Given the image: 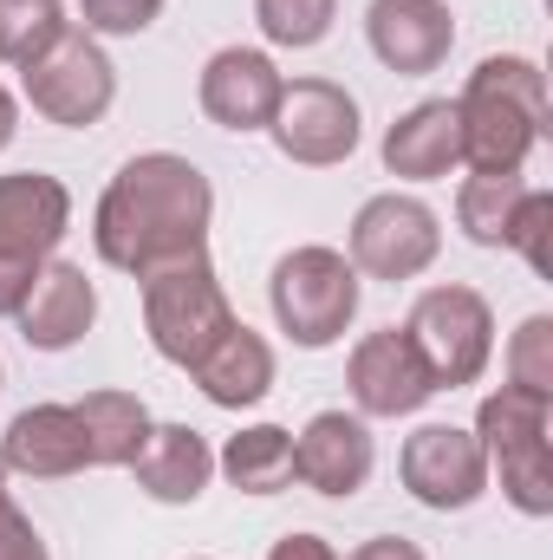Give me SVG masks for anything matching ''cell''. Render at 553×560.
<instances>
[{"mask_svg": "<svg viewBox=\"0 0 553 560\" xmlns=\"http://www.w3.org/2000/svg\"><path fill=\"white\" fill-rule=\"evenodd\" d=\"M66 33V0H0V66H33Z\"/></svg>", "mask_w": 553, "mask_h": 560, "instance_id": "cell-24", "label": "cell"}, {"mask_svg": "<svg viewBox=\"0 0 553 560\" xmlns=\"http://www.w3.org/2000/svg\"><path fill=\"white\" fill-rule=\"evenodd\" d=\"M404 339L416 346V359L430 365L436 392H462L489 372L495 359V313L475 287H423L404 319Z\"/></svg>", "mask_w": 553, "mask_h": 560, "instance_id": "cell-6", "label": "cell"}, {"mask_svg": "<svg viewBox=\"0 0 553 560\" xmlns=\"http://www.w3.org/2000/svg\"><path fill=\"white\" fill-rule=\"evenodd\" d=\"M398 476L423 509L436 515H456V509H475L482 489H489V456L475 443V430H456V423H423L404 456H398Z\"/></svg>", "mask_w": 553, "mask_h": 560, "instance_id": "cell-10", "label": "cell"}, {"mask_svg": "<svg viewBox=\"0 0 553 560\" xmlns=\"http://www.w3.org/2000/svg\"><path fill=\"white\" fill-rule=\"evenodd\" d=\"M0 456H7V469H20L33 482H59V476L92 469L85 430H79L72 405H33V411H20V418L7 423V436H0Z\"/></svg>", "mask_w": 553, "mask_h": 560, "instance_id": "cell-18", "label": "cell"}, {"mask_svg": "<svg viewBox=\"0 0 553 560\" xmlns=\"http://www.w3.org/2000/svg\"><path fill=\"white\" fill-rule=\"evenodd\" d=\"M79 430H85V456H92V469H131V456L143 450V436H150V411H143L138 392H85L79 405Z\"/></svg>", "mask_w": 553, "mask_h": 560, "instance_id": "cell-21", "label": "cell"}, {"mask_svg": "<svg viewBox=\"0 0 553 560\" xmlns=\"http://www.w3.org/2000/svg\"><path fill=\"white\" fill-rule=\"evenodd\" d=\"M209 215H215L209 176L176 150H143L105 183L92 242H98L105 268L143 280L156 268L209 255Z\"/></svg>", "mask_w": 553, "mask_h": 560, "instance_id": "cell-1", "label": "cell"}, {"mask_svg": "<svg viewBox=\"0 0 553 560\" xmlns=\"http://www.w3.org/2000/svg\"><path fill=\"white\" fill-rule=\"evenodd\" d=\"M365 39L378 52L385 72L398 79H423L449 59L456 46V13L443 0H372L365 7Z\"/></svg>", "mask_w": 553, "mask_h": 560, "instance_id": "cell-13", "label": "cell"}, {"mask_svg": "<svg viewBox=\"0 0 553 560\" xmlns=\"http://www.w3.org/2000/svg\"><path fill=\"white\" fill-rule=\"evenodd\" d=\"M215 469L242 489V495H280L293 482V430L280 423H248L222 443Z\"/></svg>", "mask_w": 553, "mask_h": 560, "instance_id": "cell-22", "label": "cell"}, {"mask_svg": "<svg viewBox=\"0 0 553 560\" xmlns=\"http://www.w3.org/2000/svg\"><path fill=\"white\" fill-rule=\"evenodd\" d=\"M456 125L469 170H521L548 131V72L521 52L482 59L456 98Z\"/></svg>", "mask_w": 553, "mask_h": 560, "instance_id": "cell-2", "label": "cell"}, {"mask_svg": "<svg viewBox=\"0 0 553 560\" xmlns=\"http://www.w3.org/2000/svg\"><path fill=\"white\" fill-rule=\"evenodd\" d=\"M196 560H202V555H196Z\"/></svg>", "mask_w": 553, "mask_h": 560, "instance_id": "cell-36", "label": "cell"}, {"mask_svg": "<svg viewBox=\"0 0 553 560\" xmlns=\"http://www.w3.org/2000/svg\"><path fill=\"white\" fill-rule=\"evenodd\" d=\"M0 489H7V456H0Z\"/></svg>", "mask_w": 553, "mask_h": 560, "instance_id": "cell-34", "label": "cell"}, {"mask_svg": "<svg viewBox=\"0 0 553 560\" xmlns=\"http://www.w3.org/2000/svg\"><path fill=\"white\" fill-rule=\"evenodd\" d=\"M72 229V189L46 170H13L0 176V255L7 261H26V268H46L52 248L66 242Z\"/></svg>", "mask_w": 553, "mask_h": 560, "instance_id": "cell-12", "label": "cell"}, {"mask_svg": "<svg viewBox=\"0 0 553 560\" xmlns=\"http://www.w3.org/2000/svg\"><path fill=\"white\" fill-rule=\"evenodd\" d=\"M0 560H52L46 555V541H39V528L13 509L7 489H0Z\"/></svg>", "mask_w": 553, "mask_h": 560, "instance_id": "cell-29", "label": "cell"}, {"mask_svg": "<svg viewBox=\"0 0 553 560\" xmlns=\"http://www.w3.org/2000/svg\"><path fill=\"white\" fill-rule=\"evenodd\" d=\"M443 255V222H436V209L430 202H416V196H398V189H385V196H372L358 215H352V268L372 280H416L430 261Z\"/></svg>", "mask_w": 553, "mask_h": 560, "instance_id": "cell-9", "label": "cell"}, {"mask_svg": "<svg viewBox=\"0 0 553 560\" xmlns=\"http://www.w3.org/2000/svg\"><path fill=\"white\" fill-rule=\"evenodd\" d=\"M280 85L286 79H280V66L261 46H222L202 66L196 98H202L209 125H222V131H268V118L280 105Z\"/></svg>", "mask_w": 553, "mask_h": 560, "instance_id": "cell-15", "label": "cell"}, {"mask_svg": "<svg viewBox=\"0 0 553 560\" xmlns=\"http://www.w3.org/2000/svg\"><path fill=\"white\" fill-rule=\"evenodd\" d=\"M352 560H423V548L404 541V535H378V541H365Z\"/></svg>", "mask_w": 553, "mask_h": 560, "instance_id": "cell-32", "label": "cell"}, {"mask_svg": "<svg viewBox=\"0 0 553 560\" xmlns=\"http://www.w3.org/2000/svg\"><path fill=\"white\" fill-rule=\"evenodd\" d=\"M462 163V125H456V98H423L411 105L391 131H385V170L404 183H436Z\"/></svg>", "mask_w": 553, "mask_h": 560, "instance_id": "cell-20", "label": "cell"}, {"mask_svg": "<svg viewBox=\"0 0 553 560\" xmlns=\"http://www.w3.org/2000/svg\"><path fill=\"white\" fill-rule=\"evenodd\" d=\"M0 385H7V372H0Z\"/></svg>", "mask_w": 553, "mask_h": 560, "instance_id": "cell-35", "label": "cell"}, {"mask_svg": "<svg viewBox=\"0 0 553 560\" xmlns=\"http://www.w3.org/2000/svg\"><path fill=\"white\" fill-rule=\"evenodd\" d=\"M528 196V176L521 170H469V183L456 189V222L475 248H502L508 242V222Z\"/></svg>", "mask_w": 553, "mask_h": 560, "instance_id": "cell-23", "label": "cell"}, {"mask_svg": "<svg viewBox=\"0 0 553 560\" xmlns=\"http://www.w3.org/2000/svg\"><path fill=\"white\" fill-rule=\"evenodd\" d=\"M345 385H352V405L358 418H411L436 398L430 385V365L416 359V346L404 339V326H385V332H365L352 346V365H345Z\"/></svg>", "mask_w": 553, "mask_h": 560, "instance_id": "cell-11", "label": "cell"}, {"mask_svg": "<svg viewBox=\"0 0 553 560\" xmlns=\"http://www.w3.org/2000/svg\"><path fill=\"white\" fill-rule=\"evenodd\" d=\"M138 287H143V332H150L156 359H169L183 372L235 326V306H228V293H222L209 255L176 261V268H156Z\"/></svg>", "mask_w": 553, "mask_h": 560, "instance_id": "cell-5", "label": "cell"}, {"mask_svg": "<svg viewBox=\"0 0 553 560\" xmlns=\"http://www.w3.org/2000/svg\"><path fill=\"white\" fill-rule=\"evenodd\" d=\"M163 13V0H79V20L92 39H131V33H150Z\"/></svg>", "mask_w": 553, "mask_h": 560, "instance_id": "cell-28", "label": "cell"}, {"mask_svg": "<svg viewBox=\"0 0 553 560\" xmlns=\"http://www.w3.org/2000/svg\"><path fill=\"white\" fill-rule=\"evenodd\" d=\"M372 463H378V443H372L365 418H352V411H319L293 436V482H306L332 502L358 495L372 482Z\"/></svg>", "mask_w": 553, "mask_h": 560, "instance_id": "cell-14", "label": "cell"}, {"mask_svg": "<svg viewBox=\"0 0 553 560\" xmlns=\"http://www.w3.org/2000/svg\"><path fill=\"white\" fill-rule=\"evenodd\" d=\"M268 306H274V326L306 346V352H326L345 339V326L358 319V268L339 255V248H293L274 261L268 280Z\"/></svg>", "mask_w": 553, "mask_h": 560, "instance_id": "cell-4", "label": "cell"}, {"mask_svg": "<svg viewBox=\"0 0 553 560\" xmlns=\"http://www.w3.org/2000/svg\"><path fill=\"white\" fill-rule=\"evenodd\" d=\"M548 229H553V196L548 189H528L521 209H515V222H508V242L502 248H515L534 275H548Z\"/></svg>", "mask_w": 553, "mask_h": 560, "instance_id": "cell-27", "label": "cell"}, {"mask_svg": "<svg viewBox=\"0 0 553 560\" xmlns=\"http://www.w3.org/2000/svg\"><path fill=\"white\" fill-rule=\"evenodd\" d=\"M33 280H39V268H26V261H7V255H0V319H13V313L26 306Z\"/></svg>", "mask_w": 553, "mask_h": 560, "instance_id": "cell-30", "label": "cell"}, {"mask_svg": "<svg viewBox=\"0 0 553 560\" xmlns=\"http://www.w3.org/2000/svg\"><path fill=\"white\" fill-rule=\"evenodd\" d=\"M20 85H26V105L46 118V125H66V131H85L111 112L118 98V66L105 59V46L79 26H66L33 66H20Z\"/></svg>", "mask_w": 553, "mask_h": 560, "instance_id": "cell-7", "label": "cell"}, {"mask_svg": "<svg viewBox=\"0 0 553 560\" xmlns=\"http://www.w3.org/2000/svg\"><path fill=\"white\" fill-rule=\"evenodd\" d=\"M189 378L202 385V398L209 405H222V411H248V405H261L268 392H274V346L255 332V326H228L196 365H189Z\"/></svg>", "mask_w": 553, "mask_h": 560, "instance_id": "cell-19", "label": "cell"}, {"mask_svg": "<svg viewBox=\"0 0 553 560\" xmlns=\"http://www.w3.org/2000/svg\"><path fill=\"white\" fill-rule=\"evenodd\" d=\"M131 476H138V489L150 502L189 509V502L209 489V476H215V450H209V436L189 430V423H150L143 450L131 456Z\"/></svg>", "mask_w": 553, "mask_h": 560, "instance_id": "cell-17", "label": "cell"}, {"mask_svg": "<svg viewBox=\"0 0 553 560\" xmlns=\"http://www.w3.org/2000/svg\"><path fill=\"white\" fill-rule=\"evenodd\" d=\"M268 138L286 163L332 170L358 150V98L332 79H286L274 118H268Z\"/></svg>", "mask_w": 553, "mask_h": 560, "instance_id": "cell-8", "label": "cell"}, {"mask_svg": "<svg viewBox=\"0 0 553 560\" xmlns=\"http://www.w3.org/2000/svg\"><path fill=\"white\" fill-rule=\"evenodd\" d=\"M268 560H339V555L326 548V535H280L268 548Z\"/></svg>", "mask_w": 553, "mask_h": 560, "instance_id": "cell-31", "label": "cell"}, {"mask_svg": "<svg viewBox=\"0 0 553 560\" xmlns=\"http://www.w3.org/2000/svg\"><path fill=\"white\" fill-rule=\"evenodd\" d=\"M13 131H20V105H13V92L0 85V150L13 143Z\"/></svg>", "mask_w": 553, "mask_h": 560, "instance_id": "cell-33", "label": "cell"}, {"mask_svg": "<svg viewBox=\"0 0 553 560\" xmlns=\"http://www.w3.org/2000/svg\"><path fill=\"white\" fill-rule=\"evenodd\" d=\"M508 385L548 392L553 398V319L548 313L521 319V332H515V346H508Z\"/></svg>", "mask_w": 553, "mask_h": 560, "instance_id": "cell-26", "label": "cell"}, {"mask_svg": "<svg viewBox=\"0 0 553 560\" xmlns=\"http://www.w3.org/2000/svg\"><path fill=\"white\" fill-rule=\"evenodd\" d=\"M339 20V0H255V26L268 33V46H319Z\"/></svg>", "mask_w": 553, "mask_h": 560, "instance_id": "cell-25", "label": "cell"}, {"mask_svg": "<svg viewBox=\"0 0 553 560\" xmlns=\"http://www.w3.org/2000/svg\"><path fill=\"white\" fill-rule=\"evenodd\" d=\"M553 398L548 392H521V385H502L482 398L475 411V443L489 456V476H502V495L521 509V515H553Z\"/></svg>", "mask_w": 553, "mask_h": 560, "instance_id": "cell-3", "label": "cell"}, {"mask_svg": "<svg viewBox=\"0 0 553 560\" xmlns=\"http://www.w3.org/2000/svg\"><path fill=\"white\" fill-rule=\"evenodd\" d=\"M13 319H20V339L33 352H72L92 332V319H98V287L72 261H46L39 280H33V293H26V306Z\"/></svg>", "mask_w": 553, "mask_h": 560, "instance_id": "cell-16", "label": "cell"}]
</instances>
